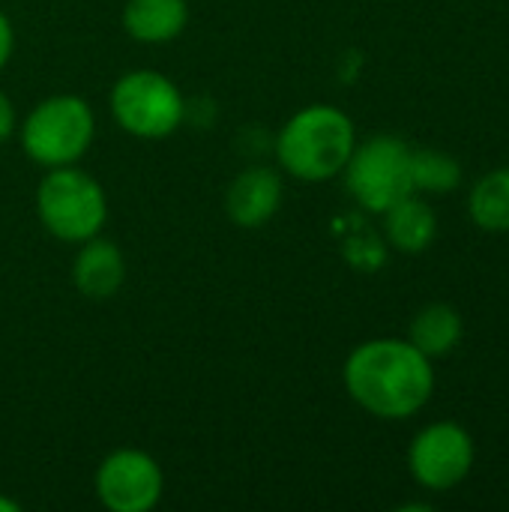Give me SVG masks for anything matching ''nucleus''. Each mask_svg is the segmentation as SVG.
Returning <instances> with one entry per match:
<instances>
[{
    "label": "nucleus",
    "mask_w": 509,
    "mask_h": 512,
    "mask_svg": "<svg viewBox=\"0 0 509 512\" xmlns=\"http://www.w3.org/2000/svg\"><path fill=\"white\" fill-rule=\"evenodd\" d=\"M348 396L378 420L414 417L435 390L432 360L408 339H369L342 369Z\"/></svg>",
    "instance_id": "1"
},
{
    "label": "nucleus",
    "mask_w": 509,
    "mask_h": 512,
    "mask_svg": "<svg viewBox=\"0 0 509 512\" xmlns=\"http://www.w3.org/2000/svg\"><path fill=\"white\" fill-rule=\"evenodd\" d=\"M354 147V120L336 105L318 102L285 120L276 138V159L300 183H327L342 174Z\"/></svg>",
    "instance_id": "2"
},
{
    "label": "nucleus",
    "mask_w": 509,
    "mask_h": 512,
    "mask_svg": "<svg viewBox=\"0 0 509 512\" xmlns=\"http://www.w3.org/2000/svg\"><path fill=\"white\" fill-rule=\"evenodd\" d=\"M15 132L30 162L42 168L78 165L96 138V114L87 99L54 93L36 102Z\"/></svg>",
    "instance_id": "3"
},
{
    "label": "nucleus",
    "mask_w": 509,
    "mask_h": 512,
    "mask_svg": "<svg viewBox=\"0 0 509 512\" xmlns=\"http://www.w3.org/2000/svg\"><path fill=\"white\" fill-rule=\"evenodd\" d=\"M36 216L54 240L78 246L102 234L108 195L102 183L78 165L48 168L36 186Z\"/></svg>",
    "instance_id": "4"
},
{
    "label": "nucleus",
    "mask_w": 509,
    "mask_h": 512,
    "mask_svg": "<svg viewBox=\"0 0 509 512\" xmlns=\"http://www.w3.org/2000/svg\"><path fill=\"white\" fill-rule=\"evenodd\" d=\"M108 105L114 123L141 141L171 138L186 117V99L180 87L156 69H132L120 75L111 87Z\"/></svg>",
    "instance_id": "5"
},
{
    "label": "nucleus",
    "mask_w": 509,
    "mask_h": 512,
    "mask_svg": "<svg viewBox=\"0 0 509 512\" xmlns=\"http://www.w3.org/2000/svg\"><path fill=\"white\" fill-rule=\"evenodd\" d=\"M342 174L354 201L369 213H384L414 192L411 147L393 135H375L357 144Z\"/></svg>",
    "instance_id": "6"
},
{
    "label": "nucleus",
    "mask_w": 509,
    "mask_h": 512,
    "mask_svg": "<svg viewBox=\"0 0 509 512\" xmlns=\"http://www.w3.org/2000/svg\"><path fill=\"white\" fill-rule=\"evenodd\" d=\"M93 489L105 510L150 512L162 501L165 474L150 453L135 447H120L99 462Z\"/></svg>",
    "instance_id": "7"
},
{
    "label": "nucleus",
    "mask_w": 509,
    "mask_h": 512,
    "mask_svg": "<svg viewBox=\"0 0 509 512\" xmlns=\"http://www.w3.org/2000/svg\"><path fill=\"white\" fill-rule=\"evenodd\" d=\"M411 477L429 492L459 486L474 468V441L456 423H432L414 435L408 450Z\"/></svg>",
    "instance_id": "8"
},
{
    "label": "nucleus",
    "mask_w": 509,
    "mask_h": 512,
    "mask_svg": "<svg viewBox=\"0 0 509 512\" xmlns=\"http://www.w3.org/2000/svg\"><path fill=\"white\" fill-rule=\"evenodd\" d=\"M282 174L267 165H252L240 171L225 192V213L237 228H264L282 207Z\"/></svg>",
    "instance_id": "9"
},
{
    "label": "nucleus",
    "mask_w": 509,
    "mask_h": 512,
    "mask_svg": "<svg viewBox=\"0 0 509 512\" xmlns=\"http://www.w3.org/2000/svg\"><path fill=\"white\" fill-rule=\"evenodd\" d=\"M126 282V258L114 240L102 234L78 243L72 258V285L87 300H111Z\"/></svg>",
    "instance_id": "10"
},
{
    "label": "nucleus",
    "mask_w": 509,
    "mask_h": 512,
    "mask_svg": "<svg viewBox=\"0 0 509 512\" xmlns=\"http://www.w3.org/2000/svg\"><path fill=\"white\" fill-rule=\"evenodd\" d=\"M189 24L186 0H126L123 30L141 45L174 42Z\"/></svg>",
    "instance_id": "11"
},
{
    "label": "nucleus",
    "mask_w": 509,
    "mask_h": 512,
    "mask_svg": "<svg viewBox=\"0 0 509 512\" xmlns=\"http://www.w3.org/2000/svg\"><path fill=\"white\" fill-rule=\"evenodd\" d=\"M381 216H384V231H387L390 246L399 249V252H405V255L426 252L435 243V237H438L435 210L426 201H420L414 192L405 195L402 201H396Z\"/></svg>",
    "instance_id": "12"
},
{
    "label": "nucleus",
    "mask_w": 509,
    "mask_h": 512,
    "mask_svg": "<svg viewBox=\"0 0 509 512\" xmlns=\"http://www.w3.org/2000/svg\"><path fill=\"white\" fill-rule=\"evenodd\" d=\"M462 333H465L462 315L447 303H432L414 315L408 342L432 360V357H447L462 342Z\"/></svg>",
    "instance_id": "13"
},
{
    "label": "nucleus",
    "mask_w": 509,
    "mask_h": 512,
    "mask_svg": "<svg viewBox=\"0 0 509 512\" xmlns=\"http://www.w3.org/2000/svg\"><path fill=\"white\" fill-rule=\"evenodd\" d=\"M468 213L480 231L489 234H507L509 231V168L489 171L477 180Z\"/></svg>",
    "instance_id": "14"
},
{
    "label": "nucleus",
    "mask_w": 509,
    "mask_h": 512,
    "mask_svg": "<svg viewBox=\"0 0 509 512\" xmlns=\"http://www.w3.org/2000/svg\"><path fill=\"white\" fill-rule=\"evenodd\" d=\"M414 192H453L462 183V168L441 150H411Z\"/></svg>",
    "instance_id": "15"
},
{
    "label": "nucleus",
    "mask_w": 509,
    "mask_h": 512,
    "mask_svg": "<svg viewBox=\"0 0 509 512\" xmlns=\"http://www.w3.org/2000/svg\"><path fill=\"white\" fill-rule=\"evenodd\" d=\"M18 129V117H15V105L12 99L0 90V144L9 141Z\"/></svg>",
    "instance_id": "16"
},
{
    "label": "nucleus",
    "mask_w": 509,
    "mask_h": 512,
    "mask_svg": "<svg viewBox=\"0 0 509 512\" xmlns=\"http://www.w3.org/2000/svg\"><path fill=\"white\" fill-rule=\"evenodd\" d=\"M12 51H15V30H12V21L6 18V12L0 9V69L9 63Z\"/></svg>",
    "instance_id": "17"
},
{
    "label": "nucleus",
    "mask_w": 509,
    "mask_h": 512,
    "mask_svg": "<svg viewBox=\"0 0 509 512\" xmlns=\"http://www.w3.org/2000/svg\"><path fill=\"white\" fill-rule=\"evenodd\" d=\"M21 510V504L18 501H9V498H3L0 495V512H18Z\"/></svg>",
    "instance_id": "18"
}]
</instances>
